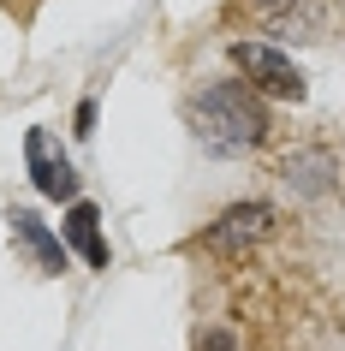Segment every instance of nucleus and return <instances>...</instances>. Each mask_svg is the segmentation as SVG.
Instances as JSON below:
<instances>
[{
  "instance_id": "obj_1",
  "label": "nucleus",
  "mask_w": 345,
  "mask_h": 351,
  "mask_svg": "<svg viewBox=\"0 0 345 351\" xmlns=\"http://www.w3.org/2000/svg\"><path fill=\"white\" fill-rule=\"evenodd\" d=\"M197 119L202 143L220 149V155H238V149H256L268 137V113L256 101L250 84H215V90H202V101L191 108Z\"/></svg>"
},
{
  "instance_id": "obj_2",
  "label": "nucleus",
  "mask_w": 345,
  "mask_h": 351,
  "mask_svg": "<svg viewBox=\"0 0 345 351\" xmlns=\"http://www.w3.org/2000/svg\"><path fill=\"white\" fill-rule=\"evenodd\" d=\"M233 66L250 77V90H262V95H286V101H292V95H304V72H298L280 48H268V42H238Z\"/></svg>"
},
{
  "instance_id": "obj_3",
  "label": "nucleus",
  "mask_w": 345,
  "mask_h": 351,
  "mask_svg": "<svg viewBox=\"0 0 345 351\" xmlns=\"http://www.w3.org/2000/svg\"><path fill=\"white\" fill-rule=\"evenodd\" d=\"M268 226H274L268 203H238V208H226V215L209 226V250H250V244L268 239Z\"/></svg>"
},
{
  "instance_id": "obj_4",
  "label": "nucleus",
  "mask_w": 345,
  "mask_h": 351,
  "mask_svg": "<svg viewBox=\"0 0 345 351\" xmlns=\"http://www.w3.org/2000/svg\"><path fill=\"white\" fill-rule=\"evenodd\" d=\"M30 173H36L42 197H78V173L66 155H54V143H48V131H30Z\"/></svg>"
},
{
  "instance_id": "obj_5",
  "label": "nucleus",
  "mask_w": 345,
  "mask_h": 351,
  "mask_svg": "<svg viewBox=\"0 0 345 351\" xmlns=\"http://www.w3.org/2000/svg\"><path fill=\"white\" fill-rule=\"evenodd\" d=\"M12 232H19V244L30 250V256H36L42 274H60V268H66V244L48 239V226H42L36 215H12Z\"/></svg>"
},
{
  "instance_id": "obj_6",
  "label": "nucleus",
  "mask_w": 345,
  "mask_h": 351,
  "mask_svg": "<svg viewBox=\"0 0 345 351\" xmlns=\"http://www.w3.org/2000/svg\"><path fill=\"white\" fill-rule=\"evenodd\" d=\"M66 239L84 250V262L90 268H108V239H102V215H95L90 203H72V215H66Z\"/></svg>"
}]
</instances>
